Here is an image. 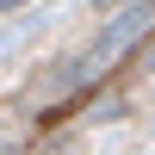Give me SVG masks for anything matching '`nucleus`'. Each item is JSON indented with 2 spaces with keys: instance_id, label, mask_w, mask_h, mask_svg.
Returning a JSON list of instances; mask_svg holds the SVG:
<instances>
[{
  "instance_id": "1",
  "label": "nucleus",
  "mask_w": 155,
  "mask_h": 155,
  "mask_svg": "<svg viewBox=\"0 0 155 155\" xmlns=\"http://www.w3.org/2000/svg\"><path fill=\"white\" fill-rule=\"evenodd\" d=\"M149 74H155V62H149Z\"/></svg>"
}]
</instances>
